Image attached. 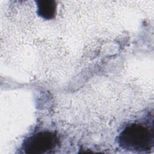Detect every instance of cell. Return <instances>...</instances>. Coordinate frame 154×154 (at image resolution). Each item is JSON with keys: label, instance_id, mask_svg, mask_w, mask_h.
<instances>
[{"label": "cell", "instance_id": "2", "mask_svg": "<svg viewBox=\"0 0 154 154\" xmlns=\"http://www.w3.org/2000/svg\"><path fill=\"white\" fill-rule=\"evenodd\" d=\"M60 143L58 135L51 131H40L29 136L22 145L26 154H43L51 153Z\"/></svg>", "mask_w": 154, "mask_h": 154}, {"label": "cell", "instance_id": "3", "mask_svg": "<svg viewBox=\"0 0 154 154\" xmlns=\"http://www.w3.org/2000/svg\"><path fill=\"white\" fill-rule=\"evenodd\" d=\"M35 2L37 4V13L40 17L46 20H51L55 17L57 4L55 1H36Z\"/></svg>", "mask_w": 154, "mask_h": 154}, {"label": "cell", "instance_id": "1", "mask_svg": "<svg viewBox=\"0 0 154 154\" xmlns=\"http://www.w3.org/2000/svg\"><path fill=\"white\" fill-rule=\"evenodd\" d=\"M118 143L123 149L138 153H149L154 146L153 124L132 123L125 126L118 137Z\"/></svg>", "mask_w": 154, "mask_h": 154}]
</instances>
